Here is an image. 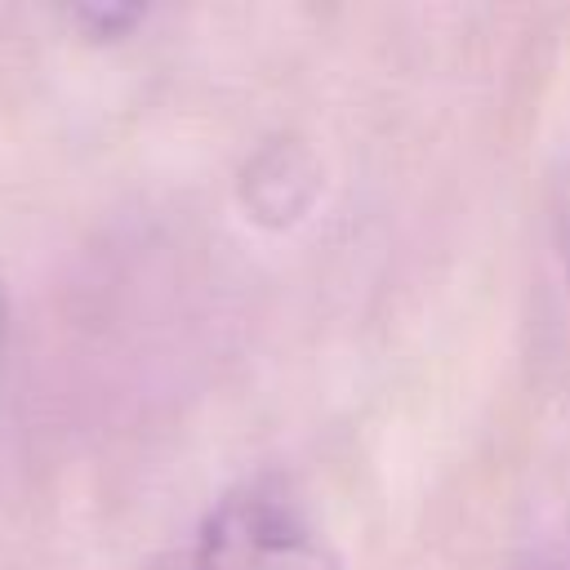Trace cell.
Listing matches in <instances>:
<instances>
[{
    "label": "cell",
    "mask_w": 570,
    "mask_h": 570,
    "mask_svg": "<svg viewBox=\"0 0 570 570\" xmlns=\"http://www.w3.org/2000/svg\"><path fill=\"white\" fill-rule=\"evenodd\" d=\"M191 570H343L316 521L276 485L245 481L200 521Z\"/></svg>",
    "instance_id": "1"
},
{
    "label": "cell",
    "mask_w": 570,
    "mask_h": 570,
    "mask_svg": "<svg viewBox=\"0 0 570 570\" xmlns=\"http://www.w3.org/2000/svg\"><path fill=\"white\" fill-rule=\"evenodd\" d=\"M76 18L94 36H125L142 18V9H129V4H85V9H76Z\"/></svg>",
    "instance_id": "2"
},
{
    "label": "cell",
    "mask_w": 570,
    "mask_h": 570,
    "mask_svg": "<svg viewBox=\"0 0 570 570\" xmlns=\"http://www.w3.org/2000/svg\"><path fill=\"white\" fill-rule=\"evenodd\" d=\"M4 334H9V289H4V276H0V347H4Z\"/></svg>",
    "instance_id": "3"
},
{
    "label": "cell",
    "mask_w": 570,
    "mask_h": 570,
    "mask_svg": "<svg viewBox=\"0 0 570 570\" xmlns=\"http://www.w3.org/2000/svg\"><path fill=\"white\" fill-rule=\"evenodd\" d=\"M539 570H570V557H557V561H548V566H539Z\"/></svg>",
    "instance_id": "4"
}]
</instances>
